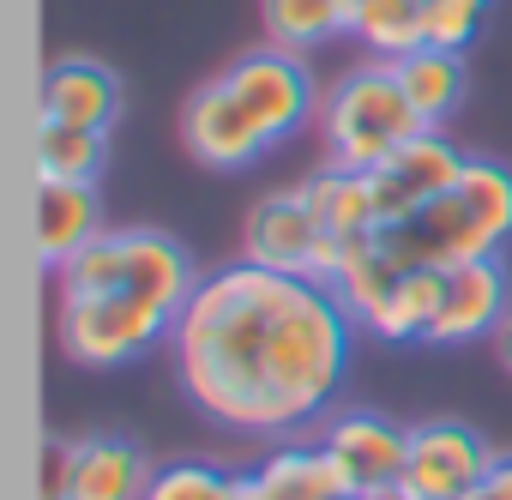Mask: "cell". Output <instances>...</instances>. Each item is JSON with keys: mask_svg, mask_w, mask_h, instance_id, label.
<instances>
[{"mask_svg": "<svg viewBox=\"0 0 512 500\" xmlns=\"http://www.w3.org/2000/svg\"><path fill=\"white\" fill-rule=\"evenodd\" d=\"M241 494V476H229L223 464H205V458H175V464H157L145 500H235Z\"/></svg>", "mask_w": 512, "mask_h": 500, "instance_id": "603a6c76", "label": "cell"}, {"mask_svg": "<svg viewBox=\"0 0 512 500\" xmlns=\"http://www.w3.org/2000/svg\"><path fill=\"white\" fill-rule=\"evenodd\" d=\"M260 19H266L272 49L308 55V49L338 43V37L350 31L356 7H350V0H260Z\"/></svg>", "mask_w": 512, "mask_h": 500, "instance_id": "e0dca14e", "label": "cell"}, {"mask_svg": "<svg viewBox=\"0 0 512 500\" xmlns=\"http://www.w3.org/2000/svg\"><path fill=\"white\" fill-rule=\"evenodd\" d=\"M482 488H488L494 500H512V452H494V464H488Z\"/></svg>", "mask_w": 512, "mask_h": 500, "instance_id": "484cf974", "label": "cell"}, {"mask_svg": "<svg viewBox=\"0 0 512 500\" xmlns=\"http://www.w3.org/2000/svg\"><path fill=\"white\" fill-rule=\"evenodd\" d=\"M464 500H494V494H488V488H482V482H476V488H470V494H464Z\"/></svg>", "mask_w": 512, "mask_h": 500, "instance_id": "f1b7e54d", "label": "cell"}, {"mask_svg": "<svg viewBox=\"0 0 512 500\" xmlns=\"http://www.w3.org/2000/svg\"><path fill=\"white\" fill-rule=\"evenodd\" d=\"M398 278H404V266L386 254L380 229H368V235H356V241H350V254H344V272H338L332 296H338L356 320H368V314L398 290Z\"/></svg>", "mask_w": 512, "mask_h": 500, "instance_id": "ffe728a7", "label": "cell"}, {"mask_svg": "<svg viewBox=\"0 0 512 500\" xmlns=\"http://www.w3.org/2000/svg\"><path fill=\"white\" fill-rule=\"evenodd\" d=\"M338 500H404V494H368V488H350V494H338Z\"/></svg>", "mask_w": 512, "mask_h": 500, "instance_id": "83f0119b", "label": "cell"}, {"mask_svg": "<svg viewBox=\"0 0 512 500\" xmlns=\"http://www.w3.org/2000/svg\"><path fill=\"white\" fill-rule=\"evenodd\" d=\"M488 19V0H428V49H470Z\"/></svg>", "mask_w": 512, "mask_h": 500, "instance_id": "cb8c5ba5", "label": "cell"}, {"mask_svg": "<svg viewBox=\"0 0 512 500\" xmlns=\"http://www.w3.org/2000/svg\"><path fill=\"white\" fill-rule=\"evenodd\" d=\"M326 446L350 464L356 488L368 494H398L404 482V458H410V428L374 416V410H338L326 422Z\"/></svg>", "mask_w": 512, "mask_h": 500, "instance_id": "8fae6325", "label": "cell"}, {"mask_svg": "<svg viewBox=\"0 0 512 500\" xmlns=\"http://www.w3.org/2000/svg\"><path fill=\"white\" fill-rule=\"evenodd\" d=\"M103 163H109V133L43 121V133H37V181H85V187H97Z\"/></svg>", "mask_w": 512, "mask_h": 500, "instance_id": "7402d4cb", "label": "cell"}, {"mask_svg": "<svg viewBox=\"0 0 512 500\" xmlns=\"http://www.w3.org/2000/svg\"><path fill=\"white\" fill-rule=\"evenodd\" d=\"M73 488V440H49L43 452V500H67Z\"/></svg>", "mask_w": 512, "mask_h": 500, "instance_id": "d4e9b609", "label": "cell"}, {"mask_svg": "<svg viewBox=\"0 0 512 500\" xmlns=\"http://www.w3.org/2000/svg\"><path fill=\"white\" fill-rule=\"evenodd\" d=\"M320 217L308 205V193H266L253 199L247 223H241V260L266 266V272H290V278H308L314 266V247H320Z\"/></svg>", "mask_w": 512, "mask_h": 500, "instance_id": "9c48e42d", "label": "cell"}, {"mask_svg": "<svg viewBox=\"0 0 512 500\" xmlns=\"http://www.w3.org/2000/svg\"><path fill=\"white\" fill-rule=\"evenodd\" d=\"M55 332L79 368H127L175 332V314L133 296H61Z\"/></svg>", "mask_w": 512, "mask_h": 500, "instance_id": "5b68a950", "label": "cell"}, {"mask_svg": "<svg viewBox=\"0 0 512 500\" xmlns=\"http://www.w3.org/2000/svg\"><path fill=\"white\" fill-rule=\"evenodd\" d=\"M494 452L476 428L464 422H422L410 428V458H404V500H464L488 476Z\"/></svg>", "mask_w": 512, "mask_h": 500, "instance_id": "ba28073f", "label": "cell"}, {"mask_svg": "<svg viewBox=\"0 0 512 500\" xmlns=\"http://www.w3.org/2000/svg\"><path fill=\"white\" fill-rule=\"evenodd\" d=\"M350 7H356V0H350Z\"/></svg>", "mask_w": 512, "mask_h": 500, "instance_id": "f546056e", "label": "cell"}, {"mask_svg": "<svg viewBox=\"0 0 512 500\" xmlns=\"http://www.w3.org/2000/svg\"><path fill=\"white\" fill-rule=\"evenodd\" d=\"M392 73H398V85H404V97L416 103V115L428 121V127H440L458 103H464V55L458 49H410L404 61H392Z\"/></svg>", "mask_w": 512, "mask_h": 500, "instance_id": "ac0fdd59", "label": "cell"}, {"mask_svg": "<svg viewBox=\"0 0 512 500\" xmlns=\"http://www.w3.org/2000/svg\"><path fill=\"white\" fill-rule=\"evenodd\" d=\"M302 193H308L320 229H332V235H368V229H380V217H374V187H368L362 169L326 163L320 175L302 181Z\"/></svg>", "mask_w": 512, "mask_h": 500, "instance_id": "d6986e66", "label": "cell"}, {"mask_svg": "<svg viewBox=\"0 0 512 500\" xmlns=\"http://www.w3.org/2000/svg\"><path fill=\"white\" fill-rule=\"evenodd\" d=\"M356 326L326 284L235 260L205 272L187 296L169 332L175 380L187 404L229 434H302L332 410Z\"/></svg>", "mask_w": 512, "mask_h": 500, "instance_id": "6da1fadb", "label": "cell"}, {"mask_svg": "<svg viewBox=\"0 0 512 500\" xmlns=\"http://www.w3.org/2000/svg\"><path fill=\"white\" fill-rule=\"evenodd\" d=\"M350 31H356L380 61H404L410 49L428 43V0H356Z\"/></svg>", "mask_w": 512, "mask_h": 500, "instance_id": "44dd1931", "label": "cell"}, {"mask_svg": "<svg viewBox=\"0 0 512 500\" xmlns=\"http://www.w3.org/2000/svg\"><path fill=\"white\" fill-rule=\"evenodd\" d=\"M464 163H470V157H464V151H458L440 127H428V133H416L410 145H398L380 169H368L380 229H392V223L416 217L428 199H440V193L464 175Z\"/></svg>", "mask_w": 512, "mask_h": 500, "instance_id": "52a82bcc", "label": "cell"}, {"mask_svg": "<svg viewBox=\"0 0 512 500\" xmlns=\"http://www.w3.org/2000/svg\"><path fill=\"white\" fill-rule=\"evenodd\" d=\"M512 284L500 260H464L446 266V302L440 320L428 332V344H470V338H494V326L512 314Z\"/></svg>", "mask_w": 512, "mask_h": 500, "instance_id": "30bf717a", "label": "cell"}, {"mask_svg": "<svg viewBox=\"0 0 512 500\" xmlns=\"http://www.w3.org/2000/svg\"><path fill=\"white\" fill-rule=\"evenodd\" d=\"M416 133H428V121L404 97L392 61L350 67L332 85V97H326V163H338V169H362L368 175L398 145H410Z\"/></svg>", "mask_w": 512, "mask_h": 500, "instance_id": "277c9868", "label": "cell"}, {"mask_svg": "<svg viewBox=\"0 0 512 500\" xmlns=\"http://www.w3.org/2000/svg\"><path fill=\"white\" fill-rule=\"evenodd\" d=\"M103 235V211H97V187L85 181H43L37 199V241H43V266H67L79 247Z\"/></svg>", "mask_w": 512, "mask_h": 500, "instance_id": "9a60e30c", "label": "cell"}, {"mask_svg": "<svg viewBox=\"0 0 512 500\" xmlns=\"http://www.w3.org/2000/svg\"><path fill=\"white\" fill-rule=\"evenodd\" d=\"M440 302H446V272L416 266V272L398 278V290H392L362 326H368L374 338H386V344H428V332H434V320H440Z\"/></svg>", "mask_w": 512, "mask_h": 500, "instance_id": "2e32d148", "label": "cell"}, {"mask_svg": "<svg viewBox=\"0 0 512 500\" xmlns=\"http://www.w3.org/2000/svg\"><path fill=\"white\" fill-rule=\"evenodd\" d=\"M151 464L133 440L121 434H91V440H73V488L67 500H145L151 488Z\"/></svg>", "mask_w": 512, "mask_h": 500, "instance_id": "4fadbf2b", "label": "cell"}, {"mask_svg": "<svg viewBox=\"0 0 512 500\" xmlns=\"http://www.w3.org/2000/svg\"><path fill=\"white\" fill-rule=\"evenodd\" d=\"M488 344H494V362H500V368L512 374V314H506V320L494 326V338H488Z\"/></svg>", "mask_w": 512, "mask_h": 500, "instance_id": "4316f807", "label": "cell"}, {"mask_svg": "<svg viewBox=\"0 0 512 500\" xmlns=\"http://www.w3.org/2000/svg\"><path fill=\"white\" fill-rule=\"evenodd\" d=\"M121 79L103 67V61H55L49 79H43V121H61V127H91V133H109L121 121Z\"/></svg>", "mask_w": 512, "mask_h": 500, "instance_id": "7c38bea8", "label": "cell"}, {"mask_svg": "<svg viewBox=\"0 0 512 500\" xmlns=\"http://www.w3.org/2000/svg\"><path fill=\"white\" fill-rule=\"evenodd\" d=\"M380 241H386V254H392L404 272H416V266L446 272V266H464V260H500V241L488 235L482 211L464 199L458 181H452L440 199H428L416 217L380 229Z\"/></svg>", "mask_w": 512, "mask_h": 500, "instance_id": "8992f818", "label": "cell"}, {"mask_svg": "<svg viewBox=\"0 0 512 500\" xmlns=\"http://www.w3.org/2000/svg\"><path fill=\"white\" fill-rule=\"evenodd\" d=\"M61 296H133L181 320L187 296L199 290L187 247L163 229H103L55 272Z\"/></svg>", "mask_w": 512, "mask_h": 500, "instance_id": "3957f363", "label": "cell"}, {"mask_svg": "<svg viewBox=\"0 0 512 500\" xmlns=\"http://www.w3.org/2000/svg\"><path fill=\"white\" fill-rule=\"evenodd\" d=\"M253 476H260V488H266L272 500H338V494L356 488L350 464H344L326 440H320V446H278Z\"/></svg>", "mask_w": 512, "mask_h": 500, "instance_id": "5bb4252c", "label": "cell"}, {"mask_svg": "<svg viewBox=\"0 0 512 500\" xmlns=\"http://www.w3.org/2000/svg\"><path fill=\"white\" fill-rule=\"evenodd\" d=\"M314 109H320V85L302 55L253 49L187 97L181 139L205 169H247L266 151H278L290 133H302Z\"/></svg>", "mask_w": 512, "mask_h": 500, "instance_id": "7a4b0ae2", "label": "cell"}]
</instances>
